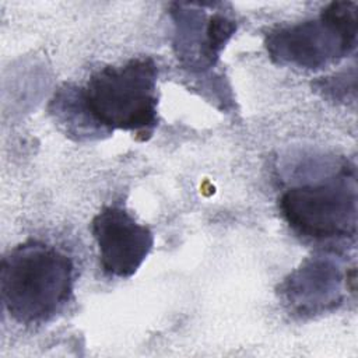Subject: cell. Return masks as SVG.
Returning a JSON list of instances; mask_svg holds the SVG:
<instances>
[{
    "label": "cell",
    "instance_id": "cell-1",
    "mask_svg": "<svg viewBox=\"0 0 358 358\" xmlns=\"http://www.w3.org/2000/svg\"><path fill=\"white\" fill-rule=\"evenodd\" d=\"M73 287L71 259L46 242L28 239L1 259V301L18 323L49 322L70 301Z\"/></svg>",
    "mask_w": 358,
    "mask_h": 358
},
{
    "label": "cell",
    "instance_id": "cell-2",
    "mask_svg": "<svg viewBox=\"0 0 358 358\" xmlns=\"http://www.w3.org/2000/svg\"><path fill=\"white\" fill-rule=\"evenodd\" d=\"M158 67L151 57L130 59L91 74L78 95L99 133L116 129L150 134L157 124Z\"/></svg>",
    "mask_w": 358,
    "mask_h": 358
},
{
    "label": "cell",
    "instance_id": "cell-3",
    "mask_svg": "<svg viewBox=\"0 0 358 358\" xmlns=\"http://www.w3.org/2000/svg\"><path fill=\"white\" fill-rule=\"evenodd\" d=\"M264 43L278 64L317 70L337 63L355 48L357 4L333 1L317 18L271 29Z\"/></svg>",
    "mask_w": 358,
    "mask_h": 358
},
{
    "label": "cell",
    "instance_id": "cell-4",
    "mask_svg": "<svg viewBox=\"0 0 358 358\" xmlns=\"http://www.w3.org/2000/svg\"><path fill=\"white\" fill-rule=\"evenodd\" d=\"M282 218L298 235L316 242L354 239L357 182L351 169L319 182L289 187L278 199Z\"/></svg>",
    "mask_w": 358,
    "mask_h": 358
},
{
    "label": "cell",
    "instance_id": "cell-5",
    "mask_svg": "<svg viewBox=\"0 0 358 358\" xmlns=\"http://www.w3.org/2000/svg\"><path fill=\"white\" fill-rule=\"evenodd\" d=\"M91 232L102 271L110 277H131L154 245L152 231L117 206H105L92 218Z\"/></svg>",
    "mask_w": 358,
    "mask_h": 358
},
{
    "label": "cell",
    "instance_id": "cell-6",
    "mask_svg": "<svg viewBox=\"0 0 358 358\" xmlns=\"http://www.w3.org/2000/svg\"><path fill=\"white\" fill-rule=\"evenodd\" d=\"M338 270L323 259L306 262L284 282V294L299 312L315 313L336 301L340 284Z\"/></svg>",
    "mask_w": 358,
    "mask_h": 358
}]
</instances>
